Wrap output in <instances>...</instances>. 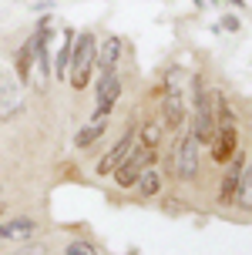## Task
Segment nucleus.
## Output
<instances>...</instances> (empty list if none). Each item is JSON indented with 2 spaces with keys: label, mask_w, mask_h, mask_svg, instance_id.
Returning <instances> with one entry per match:
<instances>
[{
  "label": "nucleus",
  "mask_w": 252,
  "mask_h": 255,
  "mask_svg": "<svg viewBox=\"0 0 252 255\" xmlns=\"http://www.w3.org/2000/svg\"><path fill=\"white\" fill-rule=\"evenodd\" d=\"M20 108H24V88H20V81L10 71L0 67V118L17 115Z\"/></svg>",
  "instance_id": "20e7f679"
},
{
  "label": "nucleus",
  "mask_w": 252,
  "mask_h": 255,
  "mask_svg": "<svg viewBox=\"0 0 252 255\" xmlns=\"http://www.w3.org/2000/svg\"><path fill=\"white\" fill-rule=\"evenodd\" d=\"M162 134H165V125H162V121H148V125L141 128V144L155 148V144L162 141Z\"/></svg>",
  "instance_id": "a211bd4d"
},
{
  "label": "nucleus",
  "mask_w": 252,
  "mask_h": 255,
  "mask_svg": "<svg viewBox=\"0 0 252 255\" xmlns=\"http://www.w3.org/2000/svg\"><path fill=\"white\" fill-rule=\"evenodd\" d=\"M104 128H108V118H94L88 128H81V131L74 134V144L81 148V151H84V148H91V144L104 134Z\"/></svg>",
  "instance_id": "ddd939ff"
},
{
  "label": "nucleus",
  "mask_w": 252,
  "mask_h": 255,
  "mask_svg": "<svg viewBox=\"0 0 252 255\" xmlns=\"http://www.w3.org/2000/svg\"><path fill=\"white\" fill-rule=\"evenodd\" d=\"M0 191H3V188H0Z\"/></svg>",
  "instance_id": "5701e85b"
},
{
  "label": "nucleus",
  "mask_w": 252,
  "mask_h": 255,
  "mask_svg": "<svg viewBox=\"0 0 252 255\" xmlns=\"http://www.w3.org/2000/svg\"><path fill=\"white\" fill-rule=\"evenodd\" d=\"M236 202H239V208L252 212V165H249V168H242V178H239V191H236Z\"/></svg>",
  "instance_id": "f3484780"
},
{
  "label": "nucleus",
  "mask_w": 252,
  "mask_h": 255,
  "mask_svg": "<svg viewBox=\"0 0 252 255\" xmlns=\"http://www.w3.org/2000/svg\"><path fill=\"white\" fill-rule=\"evenodd\" d=\"M202 3H205V0H195V7H202Z\"/></svg>",
  "instance_id": "4be33fe9"
},
{
  "label": "nucleus",
  "mask_w": 252,
  "mask_h": 255,
  "mask_svg": "<svg viewBox=\"0 0 252 255\" xmlns=\"http://www.w3.org/2000/svg\"><path fill=\"white\" fill-rule=\"evenodd\" d=\"M3 212H7V205H3V202H0V215H3Z\"/></svg>",
  "instance_id": "412c9836"
},
{
  "label": "nucleus",
  "mask_w": 252,
  "mask_h": 255,
  "mask_svg": "<svg viewBox=\"0 0 252 255\" xmlns=\"http://www.w3.org/2000/svg\"><path fill=\"white\" fill-rule=\"evenodd\" d=\"M162 108H165L162 125L168 128V131H178V128L185 125V104H182V94H178L175 88H168V98L162 101Z\"/></svg>",
  "instance_id": "9b49d317"
},
{
  "label": "nucleus",
  "mask_w": 252,
  "mask_h": 255,
  "mask_svg": "<svg viewBox=\"0 0 252 255\" xmlns=\"http://www.w3.org/2000/svg\"><path fill=\"white\" fill-rule=\"evenodd\" d=\"M155 158H158V154H155V148H148V144H138V141H135V144H131V151L121 158V165L114 168V185H118V188H131V185L138 181L141 171L155 165Z\"/></svg>",
  "instance_id": "f03ea898"
},
{
  "label": "nucleus",
  "mask_w": 252,
  "mask_h": 255,
  "mask_svg": "<svg viewBox=\"0 0 252 255\" xmlns=\"http://www.w3.org/2000/svg\"><path fill=\"white\" fill-rule=\"evenodd\" d=\"M229 175L222 178V188H219V205H232L236 202V191H239V178H242V168H246V161L242 158H232L229 161Z\"/></svg>",
  "instance_id": "f8f14e48"
},
{
  "label": "nucleus",
  "mask_w": 252,
  "mask_h": 255,
  "mask_svg": "<svg viewBox=\"0 0 252 255\" xmlns=\"http://www.w3.org/2000/svg\"><path fill=\"white\" fill-rule=\"evenodd\" d=\"M34 232H37V222L27 218V215L3 218L0 222V239L3 242H27V239H34Z\"/></svg>",
  "instance_id": "1a4fd4ad"
},
{
  "label": "nucleus",
  "mask_w": 252,
  "mask_h": 255,
  "mask_svg": "<svg viewBox=\"0 0 252 255\" xmlns=\"http://www.w3.org/2000/svg\"><path fill=\"white\" fill-rule=\"evenodd\" d=\"M64 255H98V249L91 242H84V239H77V242H71L64 249Z\"/></svg>",
  "instance_id": "6ab92c4d"
},
{
  "label": "nucleus",
  "mask_w": 252,
  "mask_h": 255,
  "mask_svg": "<svg viewBox=\"0 0 252 255\" xmlns=\"http://www.w3.org/2000/svg\"><path fill=\"white\" fill-rule=\"evenodd\" d=\"M71 51H74V30L71 27H64V44H61V51H57V61H54V74L57 77H67V67H71Z\"/></svg>",
  "instance_id": "4468645a"
},
{
  "label": "nucleus",
  "mask_w": 252,
  "mask_h": 255,
  "mask_svg": "<svg viewBox=\"0 0 252 255\" xmlns=\"http://www.w3.org/2000/svg\"><path fill=\"white\" fill-rule=\"evenodd\" d=\"M118 61H121V37H104L98 44V51H94V67H98L101 74L104 71H118Z\"/></svg>",
  "instance_id": "9d476101"
},
{
  "label": "nucleus",
  "mask_w": 252,
  "mask_h": 255,
  "mask_svg": "<svg viewBox=\"0 0 252 255\" xmlns=\"http://www.w3.org/2000/svg\"><path fill=\"white\" fill-rule=\"evenodd\" d=\"M30 71H34V37L17 51V81L27 84V81H30Z\"/></svg>",
  "instance_id": "2eb2a0df"
},
{
  "label": "nucleus",
  "mask_w": 252,
  "mask_h": 255,
  "mask_svg": "<svg viewBox=\"0 0 252 255\" xmlns=\"http://www.w3.org/2000/svg\"><path fill=\"white\" fill-rule=\"evenodd\" d=\"M47 40H50V13H44L37 24V34H34V71H30V81L34 88L44 94L50 84V57H47Z\"/></svg>",
  "instance_id": "7ed1b4c3"
},
{
  "label": "nucleus",
  "mask_w": 252,
  "mask_h": 255,
  "mask_svg": "<svg viewBox=\"0 0 252 255\" xmlns=\"http://www.w3.org/2000/svg\"><path fill=\"white\" fill-rule=\"evenodd\" d=\"M138 191H141V198H155V195L162 191V175L151 171V168H145L138 175Z\"/></svg>",
  "instance_id": "dca6fc26"
},
{
  "label": "nucleus",
  "mask_w": 252,
  "mask_h": 255,
  "mask_svg": "<svg viewBox=\"0 0 252 255\" xmlns=\"http://www.w3.org/2000/svg\"><path fill=\"white\" fill-rule=\"evenodd\" d=\"M212 158L219 165H229L236 158V121H226V125H215V134H212Z\"/></svg>",
  "instance_id": "0eeeda50"
},
{
  "label": "nucleus",
  "mask_w": 252,
  "mask_h": 255,
  "mask_svg": "<svg viewBox=\"0 0 252 255\" xmlns=\"http://www.w3.org/2000/svg\"><path fill=\"white\" fill-rule=\"evenodd\" d=\"M175 175L182 181H192L195 175H199V141H195V134H185L182 144H178V151H175Z\"/></svg>",
  "instance_id": "423d86ee"
},
{
  "label": "nucleus",
  "mask_w": 252,
  "mask_h": 255,
  "mask_svg": "<svg viewBox=\"0 0 252 255\" xmlns=\"http://www.w3.org/2000/svg\"><path fill=\"white\" fill-rule=\"evenodd\" d=\"M222 27H226V30H239V20H236L232 13H226V17H222Z\"/></svg>",
  "instance_id": "aec40b11"
},
{
  "label": "nucleus",
  "mask_w": 252,
  "mask_h": 255,
  "mask_svg": "<svg viewBox=\"0 0 252 255\" xmlns=\"http://www.w3.org/2000/svg\"><path fill=\"white\" fill-rule=\"evenodd\" d=\"M135 138H138V134H135V121H131V125H128L125 131H121V138L114 141V148H111V151H108V154H104V158L98 161V175H111L114 168L121 165V158H125L128 151H131Z\"/></svg>",
  "instance_id": "6e6552de"
},
{
  "label": "nucleus",
  "mask_w": 252,
  "mask_h": 255,
  "mask_svg": "<svg viewBox=\"0 0 252 255\" xmlns=\"http://www.w3.org/2000/svg\"><path fill=\"white\" fill-rule=\"evenodd\" d=\"M118 98H121V77H118V71H104L98 77V108H94V118H108L114 111Z\"/></svg>",
  "instance_id": "39448f33"
},
{
  "label": "nucleus",
  "mask_w": 252,
  "mask_h": 255,
  "mask_svg": "<svg viewBox=\"0 0 252 255\" xmlns=\"http://www.w3.org/2000/svg\"><path fill=\"white\" fill-rule=\"evenodd\" d=\"M94 51H98V40L91 30L84 34H74V51H71V67H67V77H71V88L84 91L91 81V71H94Z\"/></svg>",
  "instance_id": "f257e3e1"
}]
</instances>
